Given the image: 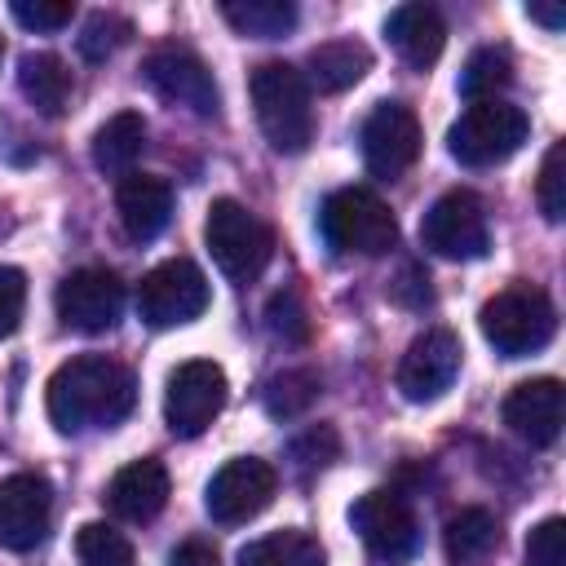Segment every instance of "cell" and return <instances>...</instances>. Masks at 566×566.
Segmentation results:
<instances>
[{
  "label": "cell",
  "mask_w": 566,
  "mask_h": 566,
  "mask_svg": "<svg viewBox=\"0 0 566 566\" xmlns=\"http://www.w3.org/2000/svg\"><path fill=\"white\" fill-rule=\"evenodd\" d=\"M318 230L336 252H354V256H385L398 243V221L389 203L367 186L332 190L318 212Z\"/></svg>",
  "instance_id": "cell-5"
},
{
  "label": "cell",
  "mask_w": 566,
  "mask_h": 566,
  "mask_svg": "<svg viewBox=\"0 0 566 566\" xmlns=\"http://www.w3.org/2000/svg\"><path fill=\"white\" fill-rule=\"evenodd\" d=\"M455 376H460V340H455V332L429 327L398 358L394 385H398V394L407 402H433L455 385Z\"/></svg>",
  "instance_id": "cell-14"
},
{
  "label": "cell",
  "mask_w": 566,
  "mask_h": 566,
  "mask_svg": "<svg viewBox=\"0 0 566 566\" xmlns=\"http://www.w3.org/2000/svg\"><path fill=\"white\" fill-rule=\"evenodd\" d=\"M133 402H137L133 371L106 354H80L71 363H62L44 385L49 420L62 433L115 429L133 411Z\"/></svg>",
  "instance_id": "cell-1"
},
{
  "label": "cell",
  "mask_w": 566,
  "mask_h": 566,
  "mask_svg": "<svg viewBox=\"0 0 566 566\" xmlns=\"http://www.w3.org/2000/svg\"><path fill=\"white\" fill-rule=\"evenodd\" d=\"M168 491H172L168 469H164L155 455H142V460L124 464V469L111 478V486H106V509H111L115 517H124V522H150V517H159V509L168 504Z\"/></svg>",
  "instance_id": "cell-18"
},
{
  "label": "cell",
  "mask_w": 566,
  "mask_h": 566,
  "mask_svg": "<svg viewBox=\"0 0 566 566\" xmlns=\"http://www.w3.org/2000/svg\"><path fill=\"white\" fill-rule=\"evenodd\" d=\"M274 491H279V473H274L265 460H256V455H234V460H226V464L212 473V482H208V491H203V509H208L212 522L239 526V522L256 517V513L274 500Z\"/></svg>",
  "instance_id": "cell-11"
},
{
  "label": "cell",
  "mask_w": 566,
  "mask_h": 566,
  "mask_svg": "<svg viewBox=\"0 0 566 566\" xmlns=\"http://www.w3.org/2000/svg\"><path fill=\"white\" fill-rule=\"evenodd\" d=\"M447 557L455 566H482L500 548V522L486 509H460L442 531Z\"/></svg>",
  "instance_id": "cell-25"
},
{
  "label": "cell",
  "mask_w": 566,
  "mask_h": 566,
  "mask_svg": "<svg viewBox=\"0 0 566 566\" xmlns=\"http://www.w3.org/2000/svg\"><path fill=\"white\" fill-rule=\"evenodd\" d=\"M371 71V53L367 44L358 40H327V44H314L305 53V84L323 88V93H340L349 84H358L363 75Z\"/></svg>",
  "instance_id": "cell-21"
},
{
  "label": "cell",
  "mask_w": 566,
  "mask_h": 566,
  "mask_svg": "<svg viewBox=\"0 0 566 566\" xmlns=\"http://www.w3.org/2000/svg\"><path fill=\"white\" fill-rule=\"evenodd\" d=\"M142 150H146V119L137 111H119L93 133V164L106 177H128Z\"/></svg>",
  "instance_id": "cell-23"
},
{
  "label": "cell",
  "mask_w": 566,
  "mask_h": 566,
  "mask_svg": "<svg viewBox=\"0 0 566 566\" xmlns=\"http://www.w3.org/2000/svg\"><path fill=\"white\" fill-rule=\"evenodd\" d=\"M526 133H531V119L522 106H513L504 97L469 102L460 111V119L447 128V150L464 168H491V164H504L509 155H517Z\"/></svg>",
  "instance_id": "cell-4"
},
{
  "label": "cell",
  "mask_w": 566,
  "mask_h": 566,
  "mask_svg": "<svg viewBox=\"0 0 566 566\" xmlns=\"http://www.w3.org/2000/svg\"><path fill=\"white\" fill-rule=\"evenodd\" d=\"M53 522V486L44 473L0 478V544L9 553H31Z\"/></svg>",
  "instance_id": "cell-16"
},
{
  "label": "cell",
  "mask_w": 566,
  "mask_h": 566,
  "mask_svg": "<svg viewBox=\"0 0 566 566\" xmlns=\"http://www.w3.org/2000/svg\"><path fill=\"white\" fill-rule=\"evenodd\" d=\"M115 212H119V226L128 239L150 243L172 217V186L150 172H128V177H119Z\"/></svg>",
  "instance_id": "cell-19"
},
{
  "label": "cell",
  "mask_w": 566,
  "mask_h": 566,
  "mask_svg": "<svg viewBox=\"0 0 566 566\" xmlns=\"http://www.w3.org/2000/svg\"><path fill=\"white\" fill-rule=\"evenodd\" d=\"M208 310V279L195 261L172 256L159 261L137 283V318L146 327H181Z\"/></svg>",
  "instance_id": "cell-7"
},
{
  "label": "cell",
  "mask_w": 566,
  "mask_h": 566,
  "mask_svg": "<svg viewBox=\"0 0 566 566\" xmlns=\"http://www.w3.org/2000/svg\"><path fill=\"white\" fill-rule=\"evenodd\" d=\"M27 310V274L18 265H0V340L18 332Z\"/></svg>",
  "instance_id": "cell-34"
},
{
  "label": "cell",
  "mask_w": 566,
  "mask_h": 566,
  "mask_svg": "<svg viewBox=\"0 0 566 566\" xmlns=\"http://www.w3.org/2000/svg\"><path fill=\"white\" fill-rule=\"evenodd\" d=\"M256 124L279 155H301L314 142V102L310 84L292 62H261L248 80Z\"/></svg>",
  "instance_id": "cell-2"
},
{
  "label": "cell",
  "mask_w": 566,
  "mask_h": 566,
  "mask_svg": "<svg viewBox=\"0 0 566 566\" xmlns=\"http://www.w3.org/2000/svg\"><path fill=\"white\" fill-rule=\"evenodd\" d=\"M420 243L442 261H478L491 248L486 208L473 190H447L420 221Z\"/></svg>",
  "instance_id": "cell-8"
},
{
  "label": "cell",
  "mask_w": 566,
  "mask_h": 566,
  "mask_svg": "<svg viewBox=\"0 0 566 566\" xmlns=\"http://www.w3.org/2000/svg\"><path fill=\"white\" fill-rule=\"evenodd\" d=\"M168 566H221V562H217V548H212V544L186 539V544H177V548L168 553Z\"/></svg>",
  "instance_id": "cell-37"
},
{
  "label": "cell",
  "mask_w": 566,
  "mask_h": 566,
  "mask_svg": "<svg viewBox=\"0 0 566 566\" xmlns=\"http://www.w3.org/2000/svg\"><path fill=\"white\" fill-rule=\"evenodd\" d=\"M75 557L80 566H137V553L124 531L111 522H84L75 535Z\"/></svg>",
  "instance_id": "cell-28"
},
{
  "label": "cell",
  "mask_w": 566,
  "mask_h": 566,
  "mask_svg": "<svg viewBox=\"0 0 566 566\" xmlns=\"http://www.w3.org/2000/svg\"><path fill=\"white\" fill-rule=\"evenodd\" d=\"M513 84V57L504 49H478L469 53L464 71H460V93L469 102H491Z\"/></svg>",
  "instance_id": "cell-27"
},
{
  "label": "cell",
  "mask_w": 566,
  "mask_h": 566,
  "mask_svg": "<svg viewBox=\"0 0 566 566\" xmlns=\"http://www.w3.org/2000/svg\"><path fill=\"white\" fill-rule=\"evenodd\" d=\"M336 451H340V442H336V433H332L327 424H318V429H310V433H301V438L292 442V455H296L301 464H310V469L332 464Z\"/></svg>",
  "instance_id": "cell-36"
},
{
  "label": "cell",
  "mask_w": 566,
  "mask_h": 566,
  "mask_svg": "<svg viewBox=\"0 0 566 566\" xmlns=\"http://www.w3.org/2000/svg\"><path fill=\"white\" fill-rule=\"evenodd\" d=\"M18 88H22V97H27L40 115H62L66 102H71L75 80H71V66H66L57 53L40 49V53H27V57L18 62Z\"/></svg>",
  "instance_id": "cell-22"
},
{
  "label": "cell",
  "mask_w": 566,
  "mask_h": 566,
  "mask_svg": "<svg viewBox=\"0 0 566 566\" xmlns=\"http://www.w3.org/2000/svg\"><path fill=\"white\" fill-rule=\"evenodd\" d=\"M478 327L486 336V345L504 358H526L535 349H544L557 332V310L548 301L544 287L535 283H509L500 287L482 314H478Z\"/></svg>",
  "instance_id": "cell-3"
},
{
  "label": "cell",
  "mask_w": 566,
  "mask_h": 566,
  "mask_svg": "<svg viewBox=\"0 0 566 566\" xmlns=\"http://www.w3.org/2000/svg\"><path fill=\"white\" fill-rule=\"evenodd\" d=\"M9 13L31 31H62L75 18V4L71 0H13Z\"/></svg>",
  "instance_id": "cell-33"
},
{
  "label": "cell",
  "mask_w": 566,
  "mask_h": 566,
  "mask_svg": "<svg viewBox=\"0 0 566 566\" xmlns=\"http://www.w3.org/2000/svg\"><path fill=\"white\" fill-rule=\"evenodd\" d=\"M239 566H327L323 544L310 531H270L239 548Z\"/></svg>",
  "instance_id": "cell-24"
},
{
  "label": "cell",
  "mask_w": 566,
  "mask_h": 566,
  "mask_svg": "<svg viewBox=\"0 0 566 566\" xmlns=\"http://www.w3.org/2000/svg\"><path fill=\"white\" fill-rule=\"evenodd\" d=\"M522 566H566V522L562 517H544L526 535Z\"/></svg>",
  "instance_id": "cell-32"
},
{
  "label": "cell",
  "mask_w": 566,
  "mask_h": 566,
  "mask_svg": "<svg viewBox=\"0 0 566 566\" xmlns=\"http://www.w3.org/2000/svg\"><path fill=\"white\" fill-rule=\"evenodd\" d=\"M226 371L212 358H190L168 376L164 389V420L177 438H199L226 407Z\"/></svg>",
  "instance_id": "cell-9"
},
{
  "label": "cell",
  "mask_w": 566,
  "mask_h": 566,
  "mask_svg": "<svg viewBox=\"0 0 566 566\" xmlns=\"http://www.w3.org/2000/svg\"><path fill=\"white\" fill-rule=\"evenodd\" d=\"M221 18L252 40H279L296 27V4L292 0H226Z\"/></svg>",
  "instance_id": "cell-26"
},
{
  "label": "cell",
  "mask_w": 566,
  "mask_h": 566,
  "mask_svg": "<svg viewBox=\"0 0 566 566\" xmlns=\"http://www.w3.org/2000/svg\"><path fill=\"white\" fill-rule=\"evenodd\" d=\"M385 40L394 44V53L407 62V66H416V71H424V66H433L438 57H442V44H447V22H442V13L433 9V4H398L389 18H385Z\"/></svg>",
  "instance_id": "cell-20"
},
{
  "label": "cell",
  "mask_w": 566,
  "mask_h": 566,
  "mask_svg": "<svg viewBox=\"0 0 566 566\" xmlns=\"http://www.w3.org/2000/svg\"><path fill=\"white\" fill-rule=\"evenodd\" d=\"M349 522H354L358 539L367 544V553L389 562V566L407 562L416 553V544H420V522H416L411 504L398 491H367V495H358L354 509H349Z\"/></svg>",
  "instance_id": "cell-12"
},
{
  "label": "cell",
  "mask_w": 566,
  "mask_h": 566,
  "mask_svg": "<svg viewBox=\"0 0 566 566\" xmlns=\"http://www.w3.org/2000/svg\"><path fill=\"white\" fill-rule=\"evenodd\" d=\"M566 420V389L557 376H535L509 389L504 398V424L531 442V447H553Z\"/></svg>",
  "instance_id": "cell-17"
},
{
  "label": "cell",
  "mask_w": 566,
  "mask_h": 566,
  "mask_svg": "<svg viewBox=\"0 0 566 566\" xmlns=\"http://www.w3.org/2000/svg\"><path fill=\"white\" fill-rule=\"evenodd\" d=\"M265 318H270L274 336H283V340H305V336H310V318H305L296 292H274Z\"/></svg>",
  "instance_id": "cell-35"
},
{
  "label": "cell",
  "mask_w": 566,
  "mask_h": 566,
  "mask_svg": "<svg viewBox=\"0 0 566 566\" xmlns=\"http://www.w3.org/2000/svg\"><path fill=\"white\" fill-rule=\"evenodd\" d=\"M142 71H146V84H150L164 102L186 106V111H195V115H217V111H221L217 80H212V71L203 66L199 53H190V49H181V44H164V49H155V53L142 62Z\"/></svg>",
  "instance_id": "cell-15"
},
{
  "label": "cell",
  "mask_w": 566,
  "mask_h": 566,
  "mask_svg": "<svg viewBox=\"0 0 566 566\" xmlns=\"http://www.w3.org/2000/svg\"><path fill=\"white\" fill-rule=\"evenodd\" d=\"M53 310L71 332H84V336L111 332L124 314V283L102 265L71 270L53 292Z\"/></svg>",
  "instance_id": "cell-10"
},
{
  "label": "cell",
  "mask_w": 566,
  "mask_h": 566,
  "mask_svg": "<svg viewBox=\"0 0 566 566\" xmlns=\"http://www.w3.org/2000/svg\"><path fill=\"white\" fill-rule=\"evenodd\" d=\"M535 199L544 221H562L566 217V142H553L544 164H539V181H535Z\"/></svg>",
  "instance_id": "cell-30"
},
{
  "label": "cell",
  "mask_w": 566,
  "mask_h": 566,
  "mask_svg": "<svg viewBox=\"0 0 566 566\" xmlns=\"http://www.w3.org/2000/svg\"><path fill=\"white\" fill-rule=\"evenodd\" d=\"M526 13H531L535 22H544L548 31H557V27L566 22V13H562V9H548V4H526Z\"/></svg>",
  "instance_id": "cell-38"
},
{
  "label": "cell",
  "mask_w": 566,
  "mask_h": 566,
  "mask_svg": "<svg viewBox=\"0 0 566 566\" xmlns=\"http://www.w3.org/2000/svg\"><path fill=\"white\" fill-rule=\"evenodd\" d=\"M128 35H133V22L128 18H119V13H88V22L80 31V53L88 62H106Z\"/></svg>",
  "instance_id": "cell-31"
},
{
  "label": "cell",
  "mask_w": 566,
  "mask_h": 566,
  "mask_svg": "<svg viewBox=\"0 0 566 566\" xmlns=\"http://www.w3.org/2000/svg\"><path fill=\"white\" fill-rule=\"evenodd\" d=\"M358 142H363V164H367L376 177H389V181H394V177H402V172L420 159L424 133H420V119H416L411 106H402V102H380V106L363 119Z\"/></svg>",
  "instance_id": "cell-13"
},
{
  "label": "cell",
  "mask_w": 566,
  "mask_h": 566,
  "mask_svg": "<svg viewBox=\"0 0 566 566\" xmlns=\"http://www.w3.org/2000/svg\"><path fill=\"white\" fill-rule=\"evenodd\" d=\"M314 398H318V376H314L310 367L279 371V376L265 385V411H270L274 420H292V416H301Z\"/></svg>",
  "instance_id": "cell-29"
},
{
  "label": "cell",
  "mask_w": 566,
  "mask_h": 566,
  "mask_svg": "<svg viewBox=\"0 0 566 566\" xmlns=\"http://www.w3.org/2000/svg\"><path fill=\"white\" fill-rule=\"evenodd\" d=\"M203 243L217 261V270L234 283H252L270 256H274V234L270 226L248 212L239 199H212L208 203V221H203Z\"/></svg>",
  "instance_id": "cell-6"
},
{
  "label": "cell",
  "mask_w": 566,
  "mask_h": 566,
  "mask_svg": "<svg viewBox=\"0 0 566 566\" xmlns=\"http://www.w3.org/2000/svg\"><path fill=\"white\" fill-rule=\"evenodd\" d=\"M0 57H4V40H0Z\"/></svg>",
  "instance_id": "cell-39"
}]
</instances>
